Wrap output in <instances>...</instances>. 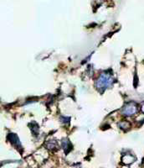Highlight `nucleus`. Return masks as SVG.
I'll list each match as a JSON object with an SVG mask.
<instances>
[{
    "mask_svg": "<svg viewBox=\"0 0 144 168\" xmlns=\"http://www.w3.org/2000/svg\"><path fill=\"white\" fill-rule=\"evenodd\" d=\"M137 112V106L134 102H129L122 109V114L124 116H132Z\"/></svg>",
    "mask_w": 144,
    "mask_h": 168,
    "instance_id": "2",
    "label": "nucleus"
},
{
    "mask_svg": "<svg viewBox=\"0 0 144 168\" xmlns=\"http://www.w3.org/2000/svg\"><path fill=\"white\" fill-rule=\"evenodd\" d=\"M8 139L10 140V142L15 146L16 147H21V144H20V141H19V139H18V136L15 134H10V135H8Z\"/></svg>",
    "mask_w": 144,
    "mask_h": 168,
    "instance_id": "3",
    "label": "nucleus"
},
{
    "mask_svg": "<svg viewBox=\"0 0 144 168\" xmlns=\"http://www.w3.org/2000/svg\"><path fill=\"white\" fill-rule=\"evenodd\" d=\"M46 147L49 149V150H54V149H56L57 148V142L55 141V140H50V141H48L46 144Z\"/></svg>",
    "mask_w": 144,
    "mask_h": 168,
    "instance_id": "6",
    "label": "nucleus"
},
{
    "mask_svg": "<svg viewBox=\"0 0 144 168\" xmlns=\"http://www.w3.org/2000/svg\"><path fill=\"white\" fill-rule=\"evenodd\" d=\"M112 82H113V79H112V75L104 72L101 74V76L98 77V79L96 82V87L98 89L105 90L112 86Z\"/></svg>",
    "mask_w": 144,
    "mask_h": 168,
    "instance_id": "1",
    "label": "nucleus"
},
{
    "mask_svg": "<svg viewBox=\"0 0 144 168\" xmlns=\"http://www.w3.org/2000/svg\"><path fill=\"white\" fill-rule=\"evenodd\" d=\"M118 126L120 127V128L122 129L126 130V129H130V127H131V124H130L129 122L123 121V122H121V123L118 124Z\"/></svg>",
    "mask_w": 144,
    "mask_h": 168,
    "instance_id": "7",
    "label": "nucleus"
},
{
    "mask_svg": "<svg viewBox=\"0 0 144 168\" xmlns=\"http://www.w3.org/2000/svg\"><path fill=\"white\" fill-rule=\"evenodd\" d=\"M62 146H63V148H64V150H65V152L66 154L68 153L69 151L71 150L72 148L71 144H70V142L67 139H63V141H62Z\"/></svg>",
    "mask_w": 144,
    "mask_h": 168,
    "instance_id": "4",
    "label": "nucleus"
},
{
    "mask_svg": "<svg viewBox=\"0 0 144 168\" xmlns=\"http://www.w3.org/2000/svg\"><path fill=\"white\" fill-rule=\"evenodd\" d=\"M123 161L125 164H131L133 161H135V157L131 156V155H126L123 158Z\"/></svg>",
    "mask_w": 144,
    "mask_h": 168,
    "instance_id": "5",
    "label": "nucleus"
},
{
    "mask_svg": "<svg viewBox=\"0 0 144 168\" xmlns=\"http://www.w3.org/2000/svg\"><path fill=\"white\" fill-rule=\"evenodd\" d=\"M142 109V112L144 113V103L142 104V109Z\"/></svg>",
    "mask_w": 144,
    "mask_h": 168,
    "instance_id": "8",
    "label": "nucleus"
}]
</instances>
